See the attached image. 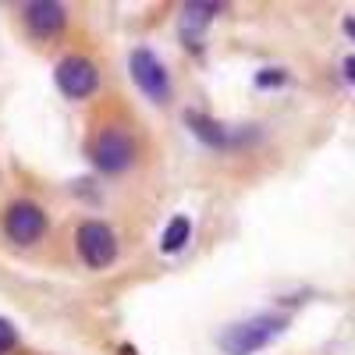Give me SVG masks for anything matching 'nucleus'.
<instances>
[{
	"instance_id": "f257e3e1",
	"label": "nucleus",
	"mask_w": 355,
	"mask_h": 355,
	"mask_svg": "<svg viewBox=\"0 0 355 355\" xmlns=\"http://www.w3.org/2000/svg\"><path fill=\"white\" fill-rule=\"evenodd\" d=\"M288 327V316L281 313H259V316H249L242 323H231L227 331H220L217 345L224 355H256L263 352L270 341H277Z\"/></svg>"
},
{
	"instance_id": "f03ea898",
	"label": "nucleus",
	"mask_w": 355,
	"mask_h": 355,
	"mask_svg": "<svg viewBox=\"0 0 355 355\" xmlns=\"http://www.w3.org/2000/svg\"><path fill=\"white\" fill-rule=\"evenodd\" d=\"M89 164H93L100 174H125L135 164V142L132 135L107 128L100 132L93 142H89Z\"/></svg>"
},
{
	"instance_id": "7ed1b4c3",
	"label": "nucleus",
	"mask_w": 355,
	"mask_h": 355,
	"mask_svg": "<svg viewBox=\"0 0 355 355\" xmlns=\"http://www.w3.org/2000/svg\"><path fill=\"white\" fill-rule=\"evenodd\" d=\"M75 249H78L85 266L107 270V266L117 259V234L103 220H82L78 231H75Z\"/></svg>"
},
{
	"instance_id": "20e7f679",
	"label": "nucleus",
	"mask_w": 355,
	"mask_h": 355,
	"mask_svg": "<svg viewBox=\"0 0 355 355\" xmlns=\"http://www.w3.org/2000/svg\"><path fill=\"white\" fill-rule=\"evenodd\" d=\"M128 71H132V82L142 89L146 100H153V103H167V100H171V75H167L164 61H160L150 46L132 50Z\"/></svg>"
},
{
	"instance_id": "39448f33",
	"label": "nucleus",
	"mask_w": 355,
	"mask_h": 355,
	"mask_svg": "<svg viewBox=\"0 0 355 355\" xmlns=\"http://www.w3.org/2000/svg\"><path fill=\"white\" fill-rule=\"evenodd\" d=\"M50 220H46V210L36 202H28V199H18L8 206V214H4V234H8V242L15 245H36L43 234H46Z\"/></svg>"
},
{
	"instance_id": "423d86ee",
	"label": "nucleus",
	"mask_w": 355,
	"mask_h": 355,
	"mask_svg": "<svg viewBox=\"0 0 355 355\" xmlns=\"http://www.w3.org/2000/svg\"><path fill=\"white\" fill-rule=\"evenodd\" d=\"M53 82H57V89H61L68 100H89L100 89V71H96V64L89 61V57L71 53V57H64V61L53 68Z\"/></svg>"
},
{
	"instance_id": "0eeeda50",
	"label": "nucleus",
	"mask_w": 355,
	"mask_h": 355,
	"mask_svg": "<svg viewBox=\"0 0 355 355\" xmlns=\"http://www.w3.org/2000/svg\"><path fill=\"white\" fill-rule=\"evenodd\" d=\"M21 18H25L28 36H36V40H53V36L64 33V25H68V8L57 4V0H33V4L21 8Z\"/></svg>"
},
{
	"instance_id": "6e6552de",
	"label": "nucleus",
	"mask_w": 355,
	"mask_h": 355,
	"mask_svg": "<svg viewBox=\"0 0 355 355\" xmlns=\"http://www.w3.org/2000/svg\"><path fill=\"white\" fill-rule=\"evenodd\" d=\"M185 125L202 146H210V150H234V146L245 142L242 132H231L227 125L214 121V117L202 114V110H185Z\"/></svg>"
},
{
	"instance_id": "1a4fd4ad",
	"label": "nucleus",
	"mask_w": 355,
	"mask_h": 355,
	"mask_svg": "<svg viewBox=\"0 0 355 355\" xmlns=\"http://www.w3.org/2000/svg\"><path fill=\"white\" fill-rule=\"evenodd\" d=\"M220 8H224V4H210V0H189V4L182 8V40L199 50L206 25L220 15Z\"/></svg>"
},
{
	"instance_id": "9d476101",
	"label": "nucleus",
	"mask_w": 355,
	"mask_h": 355,
	"mask_svg": "<svg viewBox=\"0 0 355 355\" xmlns=\"http://www.w3.org/2000/svg\"><path fill=\"white\" fill-rule=\"evenodd\" d=\"M189 239H192V220H189L185 214H178V217L167 220V227H164V234H160V252H167V256L182 252V249L189 245Z\"/></svg>"
},
{
	"instance_id": "9b49d317",
	"label": "nucleus",
	"mask_w": 355,
	"mask_h": 355,
	"mask_svg": "<svg viewBox=\"0 0 355 355\" xmlns=\"http://www.w3.org/2000/svg\"><path fill=\"white\" fill-rule=\"evenodd\" d=\"M284 82H288V71L284 68H263L256 75V85L259 89H274V85H284Z\"/></svg>"
},
{
	"instance_id": "f8f14e48",
	"label": "nucleus",
	"mask_w": 355,
	"mask_h": 355,
	"mask_svg": "<svg viewBox=\"0 0 355 355\" xmlns=\"http://www.w3.org/2000/svg\"><path fill=\"white\" fill-rule=\"evenodd\" d=\"M15 345H18V331H15V323L0 316V355H8Z\"/></svg>"
},
{
	"instance_id": "ddd939ff",
	"label": "nucleus",
	"mask_w": 355,
	"mask_h": 355,
	"mask_svg": "<svg viewBox=\"0 0 355 355\" xmlns=\"http://www.w3.org/2000/svg\"><path fill=\"white\" fill-rule=\"evenodd\" d=\"M341 68H345V78L355 85V57H345V64H341Z\"/></svg>"
},
{
	"instance_id": "4468645a",
	"label": "nucleus",
	"mask_w": 355,
	"mask_h": 355,
	"mask_svg": "<svg viewBox=\"0 0 355 355\" xmlns=\"http://www.w3.org/2000/svg\"><path fill=\"white\" fill-rule=\"evenodd\" d=\"M341 28H345V33L355 40V18H345V25H341Z\"/></svg>"
}]
</instances>
